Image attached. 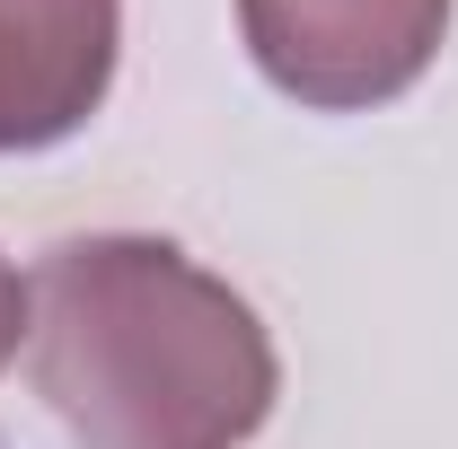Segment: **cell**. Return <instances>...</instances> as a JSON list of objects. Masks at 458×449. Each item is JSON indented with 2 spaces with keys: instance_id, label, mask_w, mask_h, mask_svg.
I'll list each match as a JSON object with an SVG mask.
<instances>
[{
  "instance_id": "6da1fadb",
  "label": "cell",
  "mask_w": 458,
  "mask_h": 449,
  "mask_svg": "<svg viewBox=\"0 0 458 449\" xmlns=\"http://www.w3.org/2000/svg\"><path fill=\"white\" fill-rule=\"evenodd\" d=\"M27 300L36 396L80 449H247L283 396L265 318L168 238H62Z\"/></svg>"
},
{
  "instance_id": "277c9868",
  "label": "cell",
  "mask_w": 458,
  "mask_h": 449,
  "mask_svg": "<svg viewBox=\"0 0 458 449\" xmlns=\"http://www.w3.org/2000/svg\"><path fill=\"white\" fill-rule=\"evenodd\" d=\"M27 326H36V300H27V282H18V265L0 256V370L18 361V343H27Z\"/></svg>"
},
{
  "instance_id": "7a4b0ae2",
  "label": "cell",
  "mask_w": 458,
  "mask_h": 449,
  "mask_svg": "<svg viewBox=\"0 0 458 449\" xmlns=\"http://www.w3.org/2000/svg\"><path fill=\"white\" fill-rule=\"evenodd\" d=\"M238 36L291 106L370 114L432 71L450 0H238Z\"/></svg>"
},
{
  "instance_id": "3957f363",
  "label": "cell",
  "mask_w": 458,
  "mask_h": 449,
  "mask_svg": "<svg viewBox=\"0 0 458 449\" xmlns=\"http://www.w3.org/2000/svg\"><path fill=\"white\" fill-rule=\"evenodd\" d=\"M123 0H0V159L71 141L114 89Z\"/></svg>"
}]
</instances>
